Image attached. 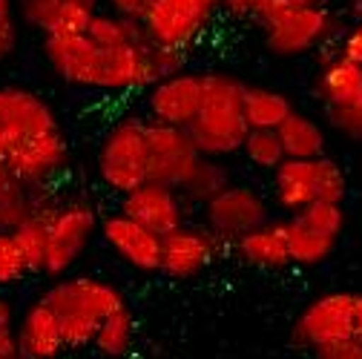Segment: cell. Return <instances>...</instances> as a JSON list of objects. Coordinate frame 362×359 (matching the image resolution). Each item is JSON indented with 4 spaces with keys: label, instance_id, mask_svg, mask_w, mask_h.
Here are the masks:
<instances>
[{
    "label": "cell",
    "instance_id": "cell-40",
    "mask_svg": "<svg viewBox=\"0 0 362 359\" xmlns=\"http://www.w3.org/2000/svg\"><path fill=\"white\" fill-rule=\"evenodd\" d=\"M337 52L362 66V20H351V26H345V32L337 43Z\"/></svg>",
    "mask_w": 362,
    "mask_h": 359
},
{
    "label": "cell",
    "instance_id": "cell-37",
    "mask_svg": "<svg viewBox=\"0 0 362 359\" xmlns=\"http://www.w3.org/2000/svg\"><path fill=\"white\" fill-rule=\"evenodd\" d=\"M18 40V23H15V4L0 0V61H6Z\"/></svg>",
    "mask_w": 362,
    "mask_h": 359
},
{
    "label": "cell",
    "instance_id": "cell-12",
    "mask_svg": "<svg viewBox=\"0 0 362 359\" xmlns=\"http://www.w3.org/2000/svg\"><path fill=\"white\" fill-rule=\"evenodd\" d=\"M204 93V75L196 72H175L167 78H158L147 89V121L170 124V126H190Z\"/></svg>",
    "mask_w": 362,
    "mask_h": 359
},
{
    "label": "cell",
    "instance_id": "cell-27",
    "mask_svg": "<svg viewBox=\"0 0 362 359\" xmlns=\"http://www.w3.org/2000/svg\"><path fill=\"white\" fill-rule=\"evenodd\" d=\"M228 184H230L228 164L218 161V158H202L196 164V170L190 172V178L185 182V187H181V196H185L187 204L204 207L210 199H216Z\"/></svg>",
    "mask_w": 362,
    "mask_h": 359
},
{
    "label": "cell",
    "instance_id": "cell-29",
    "mask_svg": "<svg viewBox=\"0 0 362 359\" xmlns=\"http://www.w3.org/2000/svg\"><path fill=\"white\" fill-rule=\"evenodd\" d=\"M242 155L247 158L250 167L264 170V172H274L288 158L276 129H247L245 144H242Z\"/></svg>",
    "mask_w": 362,
    "mask_h": 359
},
{
    "label": "cell",
    "instance_id": "cell-1",
    "mask_svg": "<svg viewBox=\"0 0 362 359\" xmlns=\"http://www.w3.org/2000/svg\"><path fill=\"white\" fill-rule=\"evenodd\" d=\"M247 129L250 126L245 118V83L228 72H207L202 107L193 124L187 126L202 158L224 161L233 153H242Z\"/></svg>",
    "mask_w": 362,
    "mask_h": 359
},
{
    "label": "cell",
    "instance_id": "cell-5",
    "mask_svg": "<svg viewBox=\"0 0 362 359\" xmlns=\"http://www.w3.org/2000/svg\"><path fill=\"white\" fill-rule=\"evenodd\" d=\"M218 12V0H156L141 20V29L153 47L190 52L210 32Z\"/></svg>",
    "mask_w": 362,
    "mask_h": 359
},
{
    "label": "cell",
    "instance_id": "cell-22",
    "mask_svg": "<svg viewBox=\"0 0 362 359\" xmlns=\"http://www.w3.org/2000/svg\"><path fill=\"white\" fill-rule=\"evenodd\" d=\"M293 112V101L282 89L245 83V118L250 129H279Z\"/></svg>",
    "mask_w": 362,
    "mask_h": 359
},
{
    "label": "cell",
    "instance_id": "cell-43",
    "mask_svg": "<svg viewBox=\"0 0 362 359\" xmlns=\"http://www.w3.org/2000/svg\"><path fill=\"white\" fill-rule=\"evenodd\" d=\"M322 4H328V0H276L274 15H279L282 9H293V6H322Z\"/></svg>",
    "mask_w": 362,
    "mask_h": 359
},
{
    "label": "cell",
    "instance_id": "cell-25",
    "mask_svg": "<svg viewBox=\"0 0 362 359\" xmlns=\"http://www.w3.org/2000/svg\"><path fill=\"white\" fill-rule=\"evenodd\" d=\"M86 37L101 49H121V47H132V43L147 40L141 23L127 20V18H121V15L110 12V9L107 12H95V18L89 20V26H86Z\"/></svg>",
    "mask_w": 362,
    "mask_h": 359
},
{
    "label": "cell",
    "instance_id": "cell-30",
    "mask_svg": "<svg viewBox=\"0 0 362 359\" xmlns=\"http://www.w3.org/2000/svg\"><path fill=\"white\" fill-rule=\"evenodd\" d=\"M101 0H61L55 18L49 20L43 35H81L86 32L89 20L95 18Z\"/></svg>",
    "mask_w": 362,
    "mask_h": 359
},
{
    "label": "cell",
    "instance_id": "cell-39",
    "mask_svg": "<svg viewBox=\"0 0 362 359\" xmlns=\"http://www.w3.org/2000/svg\"><path fill=\"white\" fill-rule=\"evenodd\" d=\"M150 47H153V43H150ZM153 64H156L158 78H167V75H175V72H185V66H187V52L153 47Z\"/></svg>",
    "mask_w": 362,
    "mask_h": 359
},
{
    "label": "cell",
    "instance_id": "cell-18",
    "mask_svg": "<svg viewBox=\"0 0 362 359\" xmlns=\"http://www.w3.org/2000/svg\"><path fill=\"white\" fill-rule=\"evenodd\" d=\"M316 93L325 110H342L362 98V66L339 55L337 49L322 55L320 78H316Z\"/></svg>",
    "mask_w": 362,
    "mask_h": 359
},
{
    "label": "cell",
    "instance_id": "cell-16",
    "mask_svg": "<svg viewBox=\"0 0 362 359\" xmlns=\"http://www.w3.org/2000/svg\"><path fill=\"white\" fill-rule=\"evenodd\" d=\"M185 207L187 201L181 196V190L156 182H144L132 193L121 196V213L141 221L144 228L156 230L158 236H167L185 224Z\"/></svg>",
    "mask_w": 362,
    "mask_h": 359
},
{
    "label": "cell",
    "instance_id": "cell-38",
    "mask_svg": "<svg viewBox=\"0 0 362 359\" xmlns=\"http://www.w3.org/2000/svg\"><path fill=\"white\" fill-rule=\"evenodd\" d=\"M313 359H362V339L348 336L313 351Z\"/></svg>",
    "mask_w": 362,
    "mask_h": 359
},
{
    "label": "cell",
    "instance_id": "cell-2",
    "mask_svg": "<svg viewBox=\"0 0 362 359\" xmlns=\"http://www.w3.org/2000/svg\"><path fill=\"white\" fill-rule=\"evenodd\" d=\"M43 299L58 313L69 351L89 348L95 342L101 322L127 307L124 293L95 276H61L43 290Z\"/></svg>",
    "mask_w": 362,
    "mask_h": 359
},
{
    "label": "cell",
    "instance_id": "cell-7",
    "mask_svg": "<svg viewBox=\"0 0 362 359\" xmlns=\"http://www.w3.org/2000/svg\"><path fill=\"white\" fill-rule=\"evenodd\" d=\"M204 228L224 245H233L245 233L262 228L270 221V204L267 199L250 187V184H228L216 199H210L204 207Z\"/></svg>",
    "mask_w": 362,
    "mask_h": 359
},
{
    "label": "cell",
    "instance_id": "cell-8",
    "mask_svg": "<svg viewBox=\"0 0 362 359\" xmlns=\"http://www.w3.org/2000/svg\"><path fill=\"white\" fill-rule=\"evenodd\" d=\"M61 129L55 110L23 86H0V158L35 136Z\"/></svg>",
    "mask_w": 362,
    "mask_h": 359
},
{
    "label": "cell",
    "instance_id": "cell-13",
    "mask_svg": "<svg viewBox=\"0 0 362 359\" xmlns=\"http://www.w3.org/2000/svg\"><path fill=\"white\" fill-rule=\"evenodd\" d=\"M9 170L21 178V182L32 190H43L49 182L66 170L69 161V144L64 129L55 132H43V136L29 139L26 144H21L18 150H12L6 158Z\"/></svg>",
    "mask_w": 362,
    "mask_h": 359
},
{
    "label": "cell",
    "instance_id": "cell-36",
    "mask_svg": "<svg viewBox=\"0 0 362 359\" xmlns=\"http://www.w3.org/2000/svg\"><path fill=\"white\" fill-rule=\"evenodd\" d=\"M61 6V0H18V15L26 26H35L40 32H47L49 20L55 18Z\"/></svg>",
    "mask_w": 362,
    "mask_h": 359
},
{
    "label": "cell",
    "instance_id": "cell-19",
    "mask_svg": "<svg viewBox=\"0 0 362 359\" xmlns=\"http://www.w3.org/2000/svg\"><path fill=\"white\" fill-rule=\"evenodd\" d=\"M233 250L239 253L242 261L262 267V271H279V267L291 264V250H288V218L276 221L270 218L262 228L245 233L242 239L233 242Z\"/></svg>",
    "mask_w": 362,
    "mask_h": 359
},
{
    "label": "cell",
    "instance_id": "cell-31",
    "mask_svg": "<svg viewBox=\"0 0 362 359\" xmlns=\"http://www.w3.org/2000/svg\"><path fill=\"white\" fill-rule=\"evenodd\" d=\"M293 218L299 224H305L308 230L331 236V239H339L345 230V210H342V204H331V201H313L305 210L293 213Z\"/></svg>",
    "mask_w": 362,
    "mask_h": 359
},
{
    "label": "cell",
    "instance_id": "cell-10",
    "mask_svg": "<svg viewBox=\"0 0 362 359\" xmlns=\"http://www.w3.org/2000/svg\"><path fill=\"white\" fill-rule=\"evenodd\" d=\"M354 336V293L331 290L310 299L293 322V345L296 348H322L339 339Z\"/></svg>",
    "mask_w": 362,
    "mask_h": 359
},
{
    "label": "cell",
    "instance_id": "cell-23",
    "mask_svg": "<svg viewBox=\"0 0 362 359\" xmlns=\"http://www.w3.org/2000/svg\"><path fill=\"white\" fill-rule=\"evenodd\" d=\"M276 132L282 139L288 158H322L325 155V147H328L325 129L320 121L305 115V112L288 115V121Z\"/></svg>",
    "mask_w": 362,
    "mask_h": 359
},
{
    "label": "cell",
    "instance_id": "cell-46",
    "mask_svg": "<svg viewBox=\"0 0 362 359\" xmlns=\"http://www.w3.org/2000/svg\"><path fill=\"white\" fill-rule=\"evenodd\" d=\"M348 15L354 20H362V0H351V4H348Z\"/></svg>",
    "mask_w": 362,
    "mask_h": 359
},
{
    "label": "cell",
    "instance_id": "cell-4",
    "mask_svg": "<svg viewBox=\"0 0 362 359\" xmlns=\"http://www.w3.org/2000/svg\"><path fill=\"white\" fill-rule=\"evenodd\" d=\"M95 170L101 184L118 196L141 187L147 182V121L135 115L115 121L98 147Z\"/></svg>",
    "mask_w": 362,
    "mask_h": 359
},
{
    "label": "cell",
    "instance_id": "cell-42",
    "mask_svg": "<svg viewBox=\"0 0 362 359\" xmlns=\"http://www.w3.org/2000/svg\"><path fill=\"white\" fill-rule=\"evenodd\" d=\"M0 356H6V359H21V351H18V331H15V325H0Z\"/></svg>",
    "mask_w": 362,
    "mask_h": 359
},
{
    "label": "cell",
    "instance_id": "cell-44",
    "mask_svg": "<svg viewBox=\"0 0 362 359\" xmlns=\"http://www.w3.org/2000/svg\"><path fill=\"white\" fill-rule=\"evenodd\" d=\"M354 336L362 339V293H354Z\"/></svg>",
    "mask_w": 362,
    "mask_h": 359
},
{
    "label": "cell",
    "instance_id": "cell-3",
    "mask_svg": "<svg viewBox=\"0 0 362 359\" xmlns=\"http://www.w3.org/2000/svg\"><path fill=\"white\" fill-rule=\"evenodd\" d=\"M262 26L264 49L276 58H299L313 49L334 47L345 32V20L328 4L322 6H293L267 18Z\"/></svg>",
    "mask_w": 362,
    "mask_h": 359
},
{
    "label": "cell",
    "instance_id": "cell-32",
    "mask_svg": "<svg viewBox=\"0 0 362 359\" xmlns=\"http://www.w3.org/2000/svg\"><path fill=\"white\" fill-rule=\"evenodd\" d=\"M345 196H348V178L342 167L328 155L316 158V201L342 204Z\"/></svg>",
    "mask_w": 362,
    "mask_h": 359
},
{
    "label": "cell",
    "instance_id": "cell-41",
    "mask_svg": "<svg viewBox=\"0 0 362 359\" xmlns=\"http://www.w3.org/2000/svg\"><path fill=\"white\" fill-rule=\"evenodd\" d=\"M156 4V0H107V6L110 12L127 18V20H135V23H141L144 15L150 12V6Z\"/></svg>",
    "mask_w": 362,
    "mask_h": 359
},
{
    "label": "cell",
    "instance_id": "cell-6",
    "mask_svg": "<svg viewBox=\"0 0 362 359\" xmlns=\"http://www.w3.org/2000/svg\"><path fill=\"white\" fill-rule=\"evenodd\" d=\"M98 228L101 218L89 201L83 199L58 201L49 216V245H47V261H43V276L52 279L66 276L75 267V261L86 253Z\"/></svg>",
    "mask_w": 362,
    "mask_h": 359
},
{
    "label": "cell",
    "instance_id": "cell-17",
    "mask_svg": "<svg viewBox=\"0 0 362 359\" xmlns=\"http://www.w3.org/2000/svg\"><path fill=\"white\" fill-rule=\"evenodd\" d=\"M15 331L21 359H61V353L66 351L61 319L43 296L23 307Z\"/></svg>",
    "mask_w": 362,
    "mask_h": 359
},
{
    "label": "cell",
    "instance_id": "cell-9",
    "mask_svg": "<svg viewBox=\"0 0 362 359\" xmlns=\"http://www.w3.org/2000/svg\"><path fill=\"white\" fill-rule=\"evenodd\" d=\"M199 161L202 153L185 126L147 121V182L181 190Z\"/></svg>",
    "mask_w": 362,
    "mask_h": 359
},
{
    "label": "cell",
    "instance_id": "cell-11",
    "mask_svg": "<svg viewBox=\"0 0 362 359\" xmlns=\"http://www.w3.org/2000/svg\"><path fill=\"white\" fill-rule=\"evenodd\" d=\"M98 233L107 242V247L121 261H127L132 271H141V273L161 271V239L164 236L144 228L141 221H135L118 210V213H110L101 218Z\"/></svg>",
    "mask_w": 362,
    "mask_h": 359
},
{
    "label": "cell",
    "instance_id": "cell-28",
    "mask_svg": "<svg viewBox=\"0 0 362 359\" xmlns=\"http://www.w3.org/2000/svg\"><path fill=\"white\" fill-rule=\"evenodd\" d=\"M135 345V319L129 307L112 313V317H107L95 334V342L93 348L104 356V359H124Z\"/></svg>",
    "mask_w": 362,
    "mask_h": 359
},
{
    "label": "cell",
    "instance_id": "cell-15",
    "mask_svg": "<svg viewBox=\"0 0 362 359\" xmlns=\"http://www.w3.org/2000/svg\"><path fill=\"white\" fill-rule=\"evenodd\" d=\"M43 55L55 75L81 89H98L101 78V47L81 35H43Z\"/></svg>",
    "mask_w": 362,
    "mask_h": 359
},
{
    "label": "cell",
    "instance_id": "cell-45",
    "mask_svg": "<svg viewBox=\"0 0 362 359\" xmlns=\"http://www.w3.org/2000/svg\"><path fill=\"white\" fill-rule=\"evenodd\" d=\"M0 325H15V307L4 296H0Z\"/></svg>",
    "mask_w": 362,
    "mask_h": 359
},
{
    "label": "cell",
    "instance_id": "cell-14",
    "mask_svg": "<svg viewBox=\"0 0 362 359\" xmlns=\"http://www.w3.org/2000/svg\"><path fill=\"white\" fill-rule=\"evenodd\" d=\"M221 245L224 242H218L207 228L181 224L161 239V273L178 282L193 279L216 259Z\"/></svg>",
    "mask_w": 362,
    "mask_h": 359
},
{
    "label": "cell",
    "instance_id": "cell-24",
    "mask_svg": "<svg viewBox=\"0 0 362 359\" xmlns=\"http://www.w3.org/2000/svg\"><path fill=\"white\" fill-rule=\"evenodd\" d=\"M37 190L26 187L21 178L0 158V230H15L18 224L35 210Z\"/></svg>",
    "mask_w": 362,
    "mask_h": 359
},
{
    "label": "cell",
    "instance_id": "cell-20",
    "mask_svg": "<svg viewBox=\"0 0 362 359\" xmlns=\"http://www.w3.org/2000/svg\"><path fill=\"white\" fill-rule=\"evenodd\" d=\"M274 199L285 213H299L316 201V158H285L274 170Z\"/></svg>",
    "mask_w": 362,
    "mask_h": 359
},
{
    "label": "cell",
    "instance_id": "cell-48",
    "mask_svg": "<svg viewBox=\"0 0 362 359\" xmlns=\"http://www.w3.org/2000/svg\"><path fill=\"white\" fill-rule=\"evenodd\" d=\"M348 4H351V0H348Z\"/></svg>",
    "mask_w": 362,
    "mask_h": 359
},
{
    "label": "cell",
    "instance_id": "cell-21",
    "mask_svg": "<svg viewBox=\"0 0 362 359\" xmlns=\"http://www.w3.org/2000/svg\"><path fill=\"white\" fill-rule=\"evenodd\" d=\"M58 201L52 196H47L43 190H37L35 196V210L18 224L12 230L23 256H26V264H29V273H43V261H47V245H49V216H52V207Z\"/></svg>",
    "mask_w": 362,
    "mask_h": 359
},
{
    "label": "cell",
    "instance_id": "cell-34",
    "mask_svg": "<svg viewBox=\"0 0 362 359\" xmlns=\"http://www.w3.org/2000/svg\"><path fill=\"white\" fill-rule=\"evenodd\" d=\"M218 6H221V12H228L230 18L264 23L267 18H274L276 0H218Z\"/></svg>",
    "mask_w": 362,
    "mask_h": 359
},
{
    "label": "cell",
    "instance_id": "cell-26",
    "mask_svg": "<svg viewBox=\"0 0 362 359\" xmlns=\"http://www.w3.org/2000/svg\"><path fill=\"white\" fill-rule=\"evenodd\" d=\"M339 239L322 236V233H313L308 230L305 224H299L293 216L288 218V250H291V264L299 267H316L334 256Z\"/></svg>",
    "mask_w": 362,
    "mask_h": 359
},
{
    "label": "cell",
    "instance_id": "cell-33",
    "mask_svg": "<svg viewBox=\"0 0 362 359\" xmlns=\"http://www.w3.org/2000/svg\"><path fill=\"white\" fill-rule=\"evenodd\" d=\"M23 276H29V264H26V256H23L15 233L0 230V288L15 285Z\"/></svg>",
    "mask_w": 362,
    "mask_h": 359
},
{
    "label": "cell",
    "instance_id": "cell-35",
    "mask_svg": "<svg viewBox=\"0 0 362 359\" xmlns=\"http://www.w3.org/2000/svg\"><path fill=\"white\" fill-rule=\"evenodd\" d=\"M328 121L331 126L345 136L348 141H356L362 144V98L351 107H342V110H328Z\"/></svg>",
    "mask_w": 362,
    "mask_h": 359
},
{
    "label": "cell",
    "instance_id": "cell-47",
    "mask_svg": "<svg viewBox=\"0 0 362 359\" xmlns=\"http://www.w3.org/2000/svg\"><path fill=\"white\" fill-rule=\"evenodd\" d=\"M0 359H6V356H0Z\"/></svg>",
    "mask_w": 362,
    "mask_h": 359
}]
</instances>
